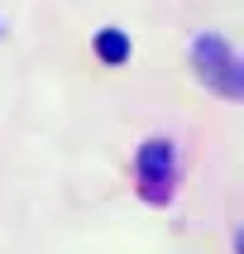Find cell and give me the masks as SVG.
Wrapping results in <instances>:
<instances>
[{
    "instance_id": "6da1fadb",
    "label": "cell",
    "mask_w": 244,
    "mask_h": 254,
    "mask_svg": "<svg viewBox=\"0 0 244 254\" xmlns=\"http://www.w3.org/2000/svg\"><path fill=\"white\" fill-rule=\"evenodd\" d=\"M192 63H196V77L206 86H215L220 96L240 101L244 96V67H240V53L230 48L225 39H215V34H201L192 43Z\"/></svg>"
},
{
    "instance_id": "7a4b0ae2",
    "label": "cell",
    "mask_w": 244,
    "mask_h": 254,
    "mask_svg": "<svg viewBox=\"0 0 244 254\" xmlns=\"http://www.w3.org/2000/svg\"><path fill=\"white\" fill-rule=\"evenodd\" d=\"M139 183L148 201H168V192H172V144L168 139H148L139 149Z\"/></svg>"
},
{
    "instance_id": "3957f363",
    "label": "cell",
    "mask_w": 244,
    "mask_h": 254,
    "mask_svg": "<svg viewBox=\"0 0 244 254\" xmlns=\"http://www.w3.org/2000/svg\"><path fill=\"white\" fill-rule=\"evenodd\" d=\"M96 53L105 58V63H125L129 58V39L120 34V29H105V34L96 39Z\"/></svg>"
}]
</instances>
